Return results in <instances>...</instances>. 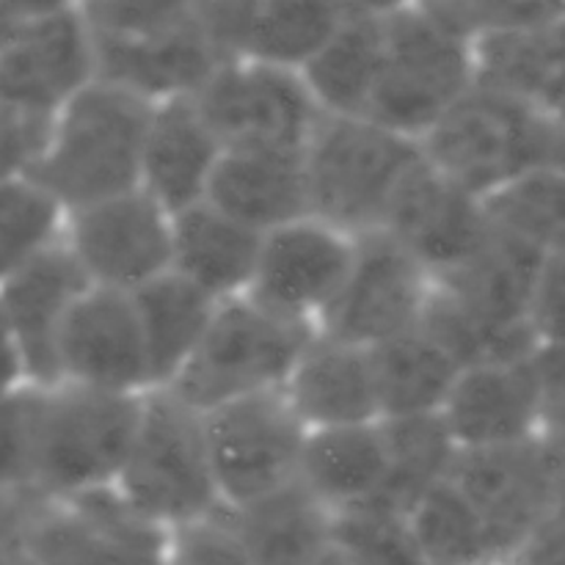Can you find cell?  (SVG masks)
Segmentation results:
<instances>
[{
	"label": "cell",
	"instance_id": "44",
	"mask_svg": "<svg viewBox=\"0 0 565 565\" xmlns=\"http://www.w3.org/2000/svg\"><path fill=\"white\" fill-rule=\"evenodd\" d=\"M31 6L33 3H0V44L17 31V25L25 20Z\"/></svg>",
	"mask_w": 565,
	"mask_h": 565
},
{
	"label": "cell",
	"instance_id": "4",
	"mask_svg": "<svg viewBox=\"0 0 565 565\" xmlns=\"http://www.w3.org/2000/svg\"><path fill=\"white\" fill-rule=\"evenodd\" d=\"M419 163L423 147L414 138L373 119L323 116L303 149L309 215L356 241L375 235Z\"/></svg>",
	"mask_w": 565,
	"mask_h": 565
},
{
	"label": "cell",
	"instance_id": "1",
	"mask_svg": "<svg viewBox=\"0 0 565 565\" xmlns=\"http://www.w3.org/2000/svg\"><path fill=\"white\" fill-rule=\"evenodd\" d=\"M149 116L147 99L94 81L50 119L47 143L31 177L66 215L138 191Z\"/></svg>",
	"mask_w": 565,
	"mask_h": 565
},
{
	"label": "cell",
	"instance_id": "7",
	"mask_svg": "<svg viewBox=\"0 0 565 565\" xmlns=\"http://www.w3.org/2000/svg\"><path fill=\"white\" fill-rule=\"evenodd\" d=\"M419 147L441 177L486 202L546 169V114L478 83Z\"/></svg>",
	"mask_w": 565,
	"mask_h": 565
},
{
	"label": "cell",
	"instance_id": "17",
	"mask_svg": "<svg viewBox=\"0 0 565 565\" xmlns=\"http://www.w3.org/2000/svg\"><path fill=\"white\" fill-rule=\"evenodd\" d=\"M58 373L66 384L114 395L152 392L147 342L130 292L105 287L83 292L61 337Z\"/></svg>",
	"mask_w": 565,
	"mask_h": 565
},
{
	"label": "cell",
	"instance_id": "38",
	"mask_svg": "<svg viewBox=\"0 0 565 565\" xmlns=\"http://www.w3.org/2000/svg\"><path fill=\"white\" fill-rule=\"evenodd\" d=\"M539 392V434L535 439L565 461V342H539L533 351Z\"/></svg>",
	"mask_w": 565,
	"mask_h": 565
},
{
	"label": "cell",
	"instance_id": "8",
	"mask_svg": "<svg viewBox=\"0 0 565 565\" xmlns=\"http://www.w3.org/2000/svg\"><path fill=\"white\" fill-rule=\"evenodd\" d=\"M318 334L287 323L243 298L224 301L180 379L169 386L182 403L207 414L226 403L285 390L309 340Z\"/></svg>",
	"mask_w": 565,
	"mask_h": 565
},
{
	"label": "cell",
	"instance_id": "18",
	"mask_svg": "<svg viewBox=\"0 0 565 565\" xmlns=\"http://www.w3.org/2000/svg\"><path fill=\"white\" fill-rule=\"evenodd\" d=\"M381 232L439 279L472 259L486 246L494 224L483 199L441 177L423 158L397 191Z\"/></svg>",
	"mask_w": 565,
	"mask_h": 565
},
{
	"label": "cell",
	"instance_id": "36",
	"mask_svg": "<svg viewBox=\"0 0 565 565\" xmlns=\"http://www.w3.org/2000/svg\"><path fill=\"white\" fill-rule=\"evenodd\" d=\"M318 565H425L406 519L356 511L334 519V539Z\"/></svg>",
	"mask_w": 565,
	"mask_h": 565
},
{
	"label": "cell",
	"instance_id": "11",
	"mask_svg": "<svg viewBox=\"0 0 565 565\" xmlns=\"http://www.w3.org/2000/svg\"><path fill=\"white\" fill-rule=\"evenodd\" d=\"M97 81L94 42L83 6L33 3L0 44V105L53 119Z\"/></svg>",
	"mask_w": 565,
	"mask_h": 565
},
{
	"label": "cell",
	"instance_id": "10",
	"mask_svg": "<svg viewBox=\"0 0 565 565\" xmlns=\"http://www.w3.org/2000/svg\"><path fill=\"white\" fill-rule=\"evenodd\" d=\"M224 149L303 152L323 110L301 72L230 58L193 94Z\"/></svg>",
	"mask_w": 565,
	"mask_h": 565
},
{
	"label": "cell",
	"instance_id": "23",
	"mask_svg": "<svg viewBox=\"0 0 565 565\" xmlns=\"http://www.w3.org/2000/svg\"><path fill=\"white\" fill-rule=\"evenodd\" d=\"M221 154L224 147L196 99L177 97L152 105L141 188L171 215L185 213L207 199Z\"/></svg>",
	"mask_w": 565,
	"mask_h": 565
},
{
	"label": "cell",
	"instance_id": "21",
	"mask_svg": "<svg viewBox=\"0 0 565 565\" xmlns=\"http://www.w3.org/2000/svg\"><path fill=\"white\" fill-rule=\"evenodd\" d=\"M439 417L458 452L533 441L539 434L533 356L467 367Z\"/></svg>",
	"mask_w": 565,
	"mask_h": 565
},
{
	"label": "cell",
	"instance_id": "14",
	"mask_svg": "<svg viewBox=\"0 0 565 565\" xmlns=\"http://www.w3.org/2000/svg\"><path fill=\"white\" fill-rule=\"evenodd\" d=\"M434 290V274L386 232L359 237L345 287L318 334L379 348L423 326Z\"/></svg>",
	"mask_w": 565,
	"mask_h": 565
},
{
	"label": "cell",
	"instance_id": "37",
	"mask_svg": "<svg viewBox=\"0 0 565 565\" xmlns=\"http://www.w3.org/2000/svg\"><path fill=\"white\" fill-rule=\"evenodd\" d=\"M163 565H252L226 511L174 530L166 541Z\"/></svg>",
	"mask_w": 565,
	"mask_h": 565
},
{
	"label": "cell",
	"instance_id": "32",
	"mask_svg": "<svg viewBox=\"0 0 565 565\" xmlns=\"http://www.w3.org/2000/svg\"><path fill=\"white\" fill-rule=\"evenodd\" d=\"M390 441V478L379 500L364 511L408 519L430 489L450 478L458 450L441 417L384 423Z\"/></svg>",
	"mask_w": 565,
	"mask_h": 565
},
{
	"label": "cell",
	"instance_id": "34",
	"mask_svg": "<svg viewBox=\"0 0 565 565\" xmlns=\"http://www.w3.org/2000/svg\"><path fill=\"white\" fill-rule=\"evenodd\" d=\"M66 210L31 174L0 182V285L64 241Z\"/></svg>",
	"mask_w": 565,
	"mask_h": 565
},
{
	"label": "cell",
	"instance_id": "42",
	"mask_svg": "<svg viewBox=\"0 0 565 565\" xmlns=\"http://www.w3.org/2000/svg\"><path fill=\"white\" fill-rule=\"evenodd\" d=\"M502 565H565V475L544 522Z\"/></svg>",
	"mask_w": 565,
	"mask_h": 565
},
{
	"label": "cell",
	"instance_id": "43",
	"mask_svg": "<svg viewBox=\"0 0 565 565\" xmlns=\"http://www.w3.org/2000/svg\"><path fill=\"white\" fill-rule=\"evenodd\" d=\"M22 390H31L28 386L25 362H22L20 345H17L14 334H11L9 320H6L3 309H0V397L17 395Z\"/></svg>",
	"mask_w": 565,
	"mask_h": 565
},
{
	"label": "cell",
	"instance_id": "39",
	"mask_svg": "<svg viewBox=\"0 0 565 565\" xmlns=\"http://www.w3.org/2000/svg\"><path fill=\"white\" fill-rule=\"evenodd\" d=\"M31 491L28 390L0 397V491Z\"/></svg>",
	"mask_w": 565,
	"mask_h": 565
},
{
	"label": "cell",
	"instance_id": "6",
	"mask_svg": "<svg viewBox=\"0 0 565 565\" xmlns=\"http://www.w3.org/2000/svg\"><path fill=\"white\" fill-rule=\"evenodd\" d=\"M114 491L130 511L166 533L224 511L202 414L169 390L143 395L136 439Z\"/></svg>",
	"mask_w": 565,
	"mask_h": 565
},
{
	"label": "cell",
	"instance_id": "2",
	"mask_svg": "<svg viewBox=\"0 0 565 565\" xmlns=\"http://www.w3.org/2000/svg\"><path fill=\"white\" fill-rule=\"evenodd\" d=\"M143 395L77 384L28 390L31 491L44 502L110 491L125 469Z\"/></svg>",
	"mask_w": 565,
	"mask_h": 565
},
{
	"label": "cell",
	"instance_id": "29",
	"mask_svg": "<svg viewBox=\"0 0 565 565\" xmlns=\"http://www.w3.org/2000/svg\"><path fill=\"white\" fill-rule=\"evenodd\" d=\"M226 516L252 565H318L334 539L337 516L298 483Z\"/></svg>",
	"mask_w": 565,
	"mask_h": 565
},
{
	"label": "cell",
	"instance_id": "26",
	"mask_svg": "<svg viewBox=\"0 0 565 565\" xmlns=\"http://www.w3.org/2000/svg\"><path fill=\"white\" fill-rule=\"evenodd\" d=\"M390 478V441L384 423L356 428L309 430L298 486L334 516L364 511Z\"/></svg>",
	"mask_w": 565,
	"mask_h": 565
},
{
	"label": "cell",
	"instance_id": "16",
	"mask_svg": "<svg viewBox=\"0 0 565 565\" xmlns=\"http://www.w3.org/2000/svg\"><path fill=\"white\" fill-rule=\"evenodd\" d=\"M169 533L138 516L114 489L44 502L28 524V565H163Z\"/></svg>",
	"mask_w": 565,
	"mask_h": 565
},
{
	"label": "cell",
	"instance_id": "35",
	"mask_svg": "<svg viewBox=\"0 0 565 565\" xmlns=\"http://www.w3.org/2000/svg\"><path fill=\"white\" fill-rule=\"evenodd\" d=\"M497 230L527 243L535 252H565V174L552 169L533 171L505 191L486 199Z\"/></svg>",
	"mask_w": 565,
	"mask_h": 565
},
{
	"label": "cell",
	"instance_id": "28",
	"mask_svg": "<svg viewBox=\"0 0 565 565\" xmlns=\"http://www.w3.org/2000/svg\"><path fill=\"white\" fill-rule=\"evenodd\" d=\"M259 246L263 235L202 202L174 215L171 270L224 303L248 292Z\"/></svg>",
	"mask_w": 565,
	"mask_h": 565
},
{
	"label": "cell",
	"instance_id": "40",
	"mask_svg": "<svg viewBox=\"0 0 565 565\" xmlns=\"http://www.w3.org/2000/svg\"><path fill=\"white\" fill-rule=\"evenodd\" d=\"M50 119L0 105V182L31 174L47 143Z\"/></svg>",
	"mask_w": 565,
	"mask_h": 565
},
{
	"label": "cell",
	"instance_id": "25",
	"mask_svg": "<svg viewBox=\"0 0 565 565\" xmlns=\"http://www.w3.org/2000/svg\"><path fill=\"white\" fill-rule=\"evenodd\" d=\"M478 83L541 114L565 105V3L555 14L472 39Z\"/></svg>",
	"mask_w": 565,
	"mask_h": 565
},
{
	"label": "cell",
	"instance_id": "19",
	"mask_svg": "<svg viewBox=\"0 0 565 565\" xmlns=\"http://www.w3.org/2000/svg\"><path fill=\"white\" fill-rule=\"evenodd\" d=\"M348 3L307 0H218L199 3L218 53L301 72L345 17Z\"/></svg>",
	"mask_w": 565,
	"mask_h": 565
},
{
	"label": "cell",
	"instance_id": "24",
	"mask_svg": "<svg viewBox=\"0 0 565 565\" xmlns=\"http://www.w3.org/2000/svg\"><path fill=\"white\" fill-rule=\"evenodd\" d=\"M204 202L257 235L307 218L309 188L303 152L224 149Z\"/></svg>",
	"mask_w": 565,
	"mask_h": 565
},
{
	"label": "cell",
	"instance_id": "20",
	"mask_svg": "<svg viewBox=\"0 0 565 565\" xmlns=\"http://www.w3.org/2000/svg\"><path fill=\"white\" fill-rule=\"evenodd\" d=\"M88 287L92 285L64 241L0 285V309L20 345L31 390H44L61 381V337L72 309Z\"/></svg>",
	"mask_w": 565,
	"mask_h": 565
},
{
	"label": "cell",
	"instance_id": "9",
	"mask_svg": "<svg viewBox=\"0 0 565 565\" xmlns=\"http://www.w3.org/2000/svg\"><path fill=\"white\" fill-rule=\"evenodd\" d=\"M202 417L224 511H241L298 483L309 430L285 392L226 403Z\"/></svg>",
	"mask_w": 565,
	"mask_h": 565
},
{
	"label": "cell",
	"instance_id": "33",
	"mask_svg": "<svg viewBox=\"0 0 565 565\" xmlns=\"http://www.w3.org/2000/svg\"><path fill=\"white\" fill-rule=\"evenodd\" d=\"M406 524L425 565H500L489 530L450 478L417 502Z\"/></svg>",
	"mask_w": 565,
	"mask_h": 565
},
{
	"label": "cell",
	"instance_id": "27",
	"mask_svg": "<svg viewBox=\"0 0 565 565\" xmlns=\"http://www.w3.org/2000/svg\"><path fill=\"white\" fill-rule=\"evenodd\" d=\"M384 9L348 3L329 42L301 70L323 116L367 119L384 58Z\"/></svg>",
	"mask_w": 565,
	"mask_h": 565
},
{
	"label": "cell",
	"instance_id": "41",
	"mask_svg": "<svg viewBox=\"0 0 565 565\" xmlns=\"http://www.w3.org/2000/svg\"><path fill=\"white\" fill-rule=\"evenodd\" d=\"M530 326L539 342H565V252L546 254L530 303Z\"/></svg>",
	"mask_w": 565,
	"mask_h": 565
},
{
	"label": "cell",
	"instance_id": "12",
	"mask_svg": "<svg viewBox=\"0 0 565 565\" xmlns=\"http://www.w3.org/2000/svg\"><path fill=\"white\" fill-rule=\"evenodd\" d=\"M64 246L88 285L132 296L174 265V215L138 188L66 215Z\"/></svg>",
	"mask_w": 565,
	"mask_h": 565
},
{
	"label": "cell",
	"instance_id": "31",
	"mask_svg": "<svg viewBox=\"0 0 565 565\" xmlns=\"http://www.w3.org/2000/svg\"><path fill=\"white\" fill-rule=\"evenodd\" d=\"M132 301L147 342L152 392L169 390L196 353L221 303L174 270L132 292Z\"/></svg>",
	"mask_w": 565,
	"mask_h": 565
},
{
	"label": "cell",
	"instance_id": "5",
	"mask_svg": "<svg viewBox=\"0 0 565 565\" xmlns=\"http://www.w3.org/2000/svg\"><path fill=\"white\" fill-rule=\"evenodd\" d=\"M478 86L475 50L434 3L384 9V58L367 119L423 141Z\"/></svg>",
	"mask_w": 565,
	"mask_h": 565
},
{
	"label": "cell",
	"instance_id": "3",
	"mask_svg": "<svg viewBox=\"0 0 565 565\" xmlns=\"http://www.w3.org/2000/svg\"><path fill=\"white\" fill-rule=\"evenodd\" d=\"M94 42L97 81L149 105L193 97L224 55L204 28L199 3H81Z\"/></svg>",
	"mask_w": 565,
	"mask_h": 565
},
{
	"label": "cell",
	"instance_id": "15",
	"mask_svg": "<svg viewBox=\"0 0 565 565\" xmlns=\"http://www.w3.org/2000/svg\"><path fill=\"white\" fill-rule=\"evenodd\" d=\"M563 475L565 461L533 439L458 452L450 480L486 524L502 565L544 522Z\"/></svg>",
	"mask_w": 565,
	"mask_h": 565
},
{
	"label": "cell",
	"instance_id": "30",
	"mask_svg": "<svg viewBox=\"0 0 565 565\" xmlns=\"http://www.w3.org/2000/svg\"><path fill=\"white\" fill-rule=\"evenodd\" d=\"M370 353L384 423L439 417L458 375L463 373L456 356L423 326L370 348Z\"/></svg>",
	"mask_w": 565,
	"mask_h": 565
},
{
	"label": "cell",
	"instance_id": "22",
	"mask_svg": "<svg viewBox=\"0 0 565 565\" xmlns=\"http://www.w3.org/2000/svg\"><path fill=\"white\" fill-rule=\"evenodd\" d=\"M281 392L307 430L384 423L373 353L334 337L309 340Z\"/></svg>",
	"mask_w": 565,
	"mask_h": 565
},
{
	"label": "cell",
	"instance_id": "13",
	"mask_svg": "<svg viewBox=\"0 0 565 565\" xmlns=\"http://www.w3.org/2000/svg\"><path fill=\"white\" fill-rule=\"evenodd\" d=\"M353 257L356 237L307 215L263 235L246 298L287 323L318 331L345 287Z\"/></svg>",
	"mask_w": 565,
	"mask_h": 565
}]
</instances>
